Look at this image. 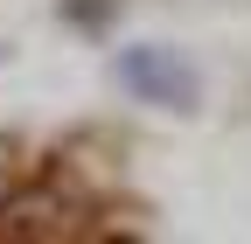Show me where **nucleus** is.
I'll use <instances>...</instances> for the list:
<instances>
[{
	"instance_id": "f257e3e1",
	"label": "nucleus",
	"mask_w": 251,
	"mask_h": 244,
	"mask_svg": "<svg viewBox=\"0 0 251 244\" xmlns=\"http://www.w3.org/2000/svg\"><path fill=\"white\" fill-rule=\"evenodd\" d=\"M119 77L133 84L147 105H168V112H188V98H196V77H188L168 49H126L119 56Z\"/></svg>"
}]
</instances>
